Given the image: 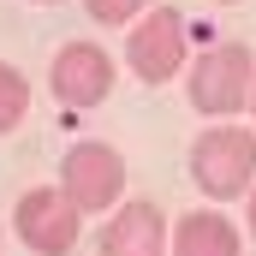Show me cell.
<instances>
[{
	"label": "cell",
	"instance_id": "ba28073f",
	"mask_svg": "<svg viewBox=\"0 0 256 256\" xmlns=\"http://www.w3.org/2000/svg\"><path fill=\"white\" fill-rule=\"evenodd\" d=\"M173 256H244V232L232 214H220V202H202L173 220Z\"/></svg>",
	"mask_w": 256,
	"mask_h": 256
},
{
	"label": "cell",
	"instance_id": "3957f363",
	"mask_svg": "<svg viewBox=\"0 0 256 256\" xmlns=\"http://www.w3.org/2000/svg\"><path fill=\"white\" fill-rule=\"evenodd\" d=\"M60 191L84 214H114L126 202V155L108 137H84L60 155Z\"/></svg>",
	"mask_w": 256,
	"mask_h": 256
},
{
	"label": "cell",
	"instance_id": "6da1fadb",
	"mask_svg": "<svg viewBox=\"0 0 256 256\" xmlns=\"http://www.w3.org/2000/svg\"><path fill=\"white\" fill-rule=\"evenodd\" d=\"M191 185L208 202H232V196L256 191V126H238V120H220V126H202L191 137Z\"/></svg>",
	"mask_w": 256,
	"mask_h": 256
},
{
	"label": "cell",
	"instance_id": "7c38bea8",
	"mask_svg": "<svg viewBox=\"0 0 256 256\" xmlns=\"http://www.w3.org/2000/svg\"><path fill=\"white\" fill-rule=\"evenodd\" d=\"M250 114H256V84H250Z\"/></svg>",
	"mask_w": 256,
	"mask_h": 256
},
{
	"label": "cell",
	"instance_id": "8fae6325",
	"mask_svg": "<svg viewBox=\"0 0 256 256\" xmlns=\"http://www.w3.org/2000/svg\"><path fill=\"white\" fill-rule=\"evenodd\" d=\"M244 232H250V238H256V191L244 196Z\"/></svg>",
	"mask_w": 256,
	"mask_h": 256
},
{
	"label": "cell",
	"instance_id": "30bf717a",
	"mask_svg": "<svg viewBox=\"0 0 256 256\" xmlns=\"http://www.w3.org/2000/svg\"><path fill=\"white\" fill-rule=\"evenodd\" d=\"M161 0H84V12L96 18V24H114V30H131L143 12H155Z\"/></svg>",
	"mask_w": 256,
	"mask_h": 256
},
{
	"label": "cell",
	"instance_id": "4fadbf2b",
	"mask_svg": "<svg viewBox=\"0 0 256 256\" xmlns=\"http://www.w3.org/2000/svg\"><path fill=\"white\" fill-rule=\"evenodd\" d=\"M36 6H60V0H36Z\"/></svg>",
	"mask_w": 256,
	"mask_h": 256
},
{
	"label": "cell",
	"instance_id": "277c9868",
	"mask_svg": "<svg viewBox=\"0 0 256 256\" xmlns=\"http://www.w3.org/2000/svg\"><path fill=\"white\" fill-rule=\"evenodd\" d=\"M126 66L143 84H167L191 66V18L179 6H155L126 30Z\"/></svg>",
	"mask_w": 256,
	"mask_h": 256
},
{
	"label": "cell",
	"instance_id": "52a82bcc",
	"mask_svg": "<svg viewBox=\"0 0 256 256\" xmlns=\"http://www.w3.org/2000/svg\"><path fill=\"white\" fill-rule=\"evenodd\" d=\"M96 256H173V220L143 202V196H126L102 232H96Z\"/></svg>",
	"mask_w": 256,
	"mask_h": 256
},
{
	"label": "cell",
	"instance_id": "5b68a950",
	"mask_svg": "<svg viewBox=\"0 0 256 256\" xmlns=\"http://www.w3.org/2000/svg\"><path fill=\"white\" fill-rule=\"evenodd\" d=\"M12 232L36 256H72L78 238H84V208L60 185H30L18 196V208H12Z\"/></svg>",
	"mask_w": 256,
	"mask_h": 256
},
{
	"label": "cell",
	"instance_id": "8992f818",
	"mask_svg": "<svg viewBox=\"0 0 256 256\" xmlns=\"http://www.w3.org/2000/svg\"><path fill=\"white\" fill-rule=\"evenodd\" d=\"M48 90L60 96V108L84 114V108H102L114 96V54L102 42H66L54 66H48Z\"/></svg>",
	"mask_w": 256,
	"mask_h": 256
},
{
	"label": "cell",
	"instance_id": "9a60e30c",
	"mask_svg": "<svg viewBox=\"0 0 256 256\" xmlns=\"http://www.w3.org/2000/svg\"><path fill=\"white\" fill-rule=\"evenodd\" d=\"M72 256H78V250H72Z\"/></svg>",
	"mask_w": 256,
	"mask_h": 256
},
{
	"label": "cell",
	"instance_id": "9c48e42d",
	"mask_svg": "<svg viewBox=\"0 0 256 256\" xmlns=\"http://www.w3.org/2000/svg\"><path fill=\"white\" fill-rule=\"evenodd\" d=\"M24 114H30V84H24V72H18V66L0 60V137L24 126Z\"/></svg>",
	"mask_w": 256,
	"mask_h": 256
},
{
	"label": "cell",
	"instance_id": "7a4b0ae2",
	"mask_svg": "<svg viewBox=\"0 0 256 256\" xmlns=\"http://www.w3.org/2000/svg\"><path fill=\"white\" fill-rule=\"evenodd\" d=\"M250 84H256V54L244 42H208L185 66V102H191L208 126L244 114L250 108Z\"/></svg>",
	"mask_w": 256,
	"mask_h": 256
},
{
	"label": "cell",
	"instance_id": "5bb4252c",
	"mask_svg": "<svg viewBox=\"0 0 256 256\" xmlns=\"http://www.w3.org/2000/svg\"><path fill=\"white\" fill-rule=\"evenodd\" d=\"M220 6H238V0H220Z\"/></svg>",
	"mask_w": 256,
	"mask_h": 256
}]
</instances>
